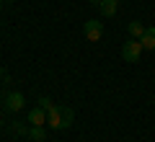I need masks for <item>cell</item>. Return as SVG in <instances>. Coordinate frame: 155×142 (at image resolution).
<instances>
[{"instance_id": "6da1fadb", "label": "cell", "mask_w": 155, "mask_h": 142, "mask_svg": "<svg viewBox=\"0 0 155 142\" xmlns=\"http://www.w3.org/2000/svg\"><path fill=\"white\" fill-rule=\"evenodd\" d=\"M122 57L127 62H140V57H142V44L137 39H127L124 47H122Z\"/></svg>"}, {"instance_id": "7a4b0ae2", "label": "cell", "mask_w": 155, "mask_h": 142, "mask_svg": "<svg viewBox=\"0 0 155 142\" xmlns=\"http://www.w3.org/2000/svg\"><path fill=\"white\" fill-rule=\"evenodd\" d=\"M83 34L88 41H101V36H104V23L98 21V18H88L83 26Z\"/></svg>"}, {"instance_id": "3957f363", "label": "cell", "mask_w": 155, "mask_h": 142, "mask_svg": "<svg viewBox=\"0 0 155 142\" xmlns=\"http://www.w3.org/2000/svg\"><path fill=\"white\" fill-rule=\"evenodd\" d=\"M26 106V98H23L21 93H8L5 96V109L8 111H21Z\"/></svg>"}, {"instance_id": "277c9868", "label": "cell", "mask_w": 155, "mask_h": 142, "mask_svg": "<svg viewBox=\"0 0 155 142\" xmlns=\"http://www.w3.org/2000/svg\"><path fill=\"white\" fill-rule=\"evenodd\" d=\"M28 121H31V127H44L47 124V111L44 109H31L28 111Z\"/></svg>"}, {"instance_id": "5b68a950", "label": "cell", "mask_w": 155, "mask_h": 142, "mask_svg": "<svg viewBox=\"0 0 155 142\" xmlns=\"http://www.w3.org/2000/svg\"><path fill=\"white\" fill-rule=\"evenodd\" d=\"M72 109L70 106H60V129H70L72 127Z\"/></svg>"}, {"instance_id": "8992f818", "label": "cell", "mask_w": 155, "mask_h": 142, "mask_svg": "<svg viewBox=\"0 0 155 142\" xmlns=\"http://www.w3.org/2000/svg\"><path fill=\"white\" fill-rule=\"evenodd\" d=\"M140 44H142V49H155V26L145 28L142 39H140Z\"/></svg>"}, {"instance_id": "52a82bcc", "label": "cell", "mask_w": 155, "mask_h": 142, "mask_svg": "<svg viewBox=\"0 0 155 142\" xmlns=\"http://www.w3.org/2000/svg\"><path fill=\"white\" fill-rule=\"evenodd\" d=\"M26 137H28V140H34V142H44L47 140V132H44V127H31Z\"/></svg>"}, {"instance_id": "ba28073f", "label": "cell", "mask_w": 155, "mask_h": 142, "mask_svg": "<svg viewBox=\"0 0 155 142\" xmlns=\"http://www.w3.org/2000/svg\"><path fill=\"white\" fill-rule=\"evenodd\" d=\"M116 3H119V0H104V3H101V16H114L116 13Z\"/></svg>"}, {"instance_id": "9c48e42d", "label": "cell", "mask_w": 155, "mask_h": 142, "mask_svg": "<svg viewBox=\"0 0 155 142\" xmlns=\"http://www.w3.org/2000/svg\"><path fill=\"white\" fill-rule=\"evenodd\" d=\"M142 34H145V26L140 21H132L129 23V36L132 39H142Z\"/></svg>"}, {"instance_id": "30bf717a", "label": "cell", "mask_w": 155, "mask_h": 142, "mask_svg": "<svg viewBox=\"0 0 155 142\" xmlns=\"http://www.w3.org/2000/svg\"><path fill=\"white\" fill-rule=\"evenodd\" d=\"M39 109H44L47 114H49V111L54 109V104H52V98H47V96H41V98H39Z\"/></svg>"}, {"instance_id": "8fae6325", "label": "cell", "mask_w": 155, "mask_h": 142, "mask_svg": "<svg viewBox=\"0 0 155 142\" xmlns=\"http://www.w3.org/2000/svg\"><path fill=\"white\" fill-rule=\"evenodd\" d=\"M88 3H91V5H98V8H101V3H104V0H88Z\"/></svg>"}, {"instance_id": "7c38bea8", "label": "cell", "mask_w": 155, "mask_h": 142, "mask_svg": "<svg viewBox=\"0 0 155 142\" xmlns=\"http://www.w3.org/2000/svg\"><path fill=\"white\" fill-rule=\"evenodd\" d=\"M3 124H5V121H3V116H0V127H3Z\"/></svg>"}, {"instance_id": "4fadbf2b", "label": "cell", "mask_w": 155, "mask_h": 142, "mask_svg": "<svg viewBox=\"0 0 155 142\" xmlns=\"http://www.w3.org/2000/svg\"><path fill=\"white\" fill-rule=\"evenodd\" d=\"M0 11H3V0H0Z\"/></svg>"}, {"instance_id": "5bb4252c", "label": "cell", "mask_w": 155, "mask_h": 142, "mask_svg": "<svg viewBox=\"0 0 155 142\" xmlns=\"http://www.w3.org/2000/svg\"><path fill=\"white\" fill-rule=\"evenodd\" d=\"M8 3H13V0H8Z\"/></svg>"}]
</instances>
